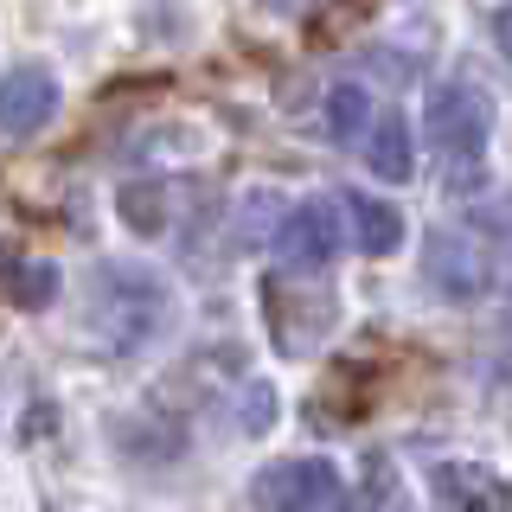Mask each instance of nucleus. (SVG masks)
Here are the masks:
<instances>
[{
	"instance_id": "obj_10",
	"label": "nucleus",
	"mask_w": 512,
	"mask_h": 512,
	"mask_svg": "<svg viewBox=\"0 0 512 512\" xmlns=\"http://www.w3.org/2000/svg\"><path fill=\"white\" fill-rule=\"evenodd\" d=\"M359 154H365V167H372L378 180L404 186L410 173H416V128L397 116V109H384V116L372 122V135L359 141Z\"/></svg>"
},
{
	"instance_id": "obj_9",
	"label": "nucleus",
	"mask_w": 512,
	"mask_h": 512,
	"mask_svg": "<svg viewBox=\"0 0 512 512\" xmlns=\"http://www.w3.org/2000/svg\"><path fill=\"white\" fill-rule=\"evenodd\" d=\"M346 205V231L365 256H397L404 250V212L391 199H372V192H340Z\"/></svg>"
},
{
	"instance_id": "obj_15",
	"label": "nucleus",
	"mask_w": 512,
	"mask_h": 512,
	"mask_svg": "<svg viewBox=\"0 0 512 512\" xmlns=\"http://www.w3.org/2000/svg\"><path fill=\"white\" fill-rule=\"evenodd\" d=\"M493 39H500V52L512 58V7H500V13H493Z\"/></svg>"
},
{
	"instance_id": "obj_13",
	"label": "nucleus",
	"mask_w": 512,
	"mask_h": 512,
	"mask_svg": "<svg viewBox=\"0 0 512 512\" xmlns=\"http://www.w3.org/2000/svg\"><path fill=\"white\" fill-rule=\"evenodd\" d=\"M7 301L20 314H45L58 301V263H39V256H26V263H13L7 276Z\"/></svg>"
},
{
	"instance_id": "obj_5",
	"label": "nucleus",
	"mask_w": 512,
	"mask_h": 512,
	"mask_svg": "<svg viewBox=\"0 0 512 512\" xmlns=\"http://www.w3.org/2000/svg\"><path fill=\"white\" fill-rule=\"evenodd\" d=\"M250 500L263 512H346V480L327 455H295V461H269L250 480Z\"/></svg>"
},
{
	"instance_id": "obj_11",
	"label": "nucleus",
	"mask_w": 512,
	"mask_h": 512,
	"mask_svg": "<svg viewBox=\"0 0 512 512\" xmlns=\"http://www.w3.org/2000/svg\"><path fill=\"white\" fill-rule=\"evenodd\" d=\"M429 493H436L442 512H493L500 480L480 461H442V468H429Z\"/></svg>"
},
{
	"instance_id": "obj_4",
	"label": "nucleus",
	"mask_w": 512,
	"mask_h": 512,
	"mask_svg": "<svg viewBox=\"0 0 512 512\" xmlns=\"http://www.w3.org/2000/svg\"><path fill=\"white\" fill-rule=\"evenodd\" d=\"M269 250H276V269H308V276H320L346 250V205L320 199V192L314 199H295L282 212L276 237H269Z\"/></svg>"
},
{
	"instance_id": "obj_16",
	"label": "nucleus",
	"mask_w": 512,
	"mask_h": 512,
	"mask_svg": "<svg viewBox=\"0 0 512 512\" xmlns=\"http://www.w3.org/2000/svg\"><path fill=\"white\" fill-rule=\"evenodd\" d=\"M493 512H512V487L500 480V500H493Z\"/></svg>"
},
{
	"instance_id": "obj_14",
	"label": "nucleus",
	"mask_w": 512,
	"mask_h": 512,
	"mask_svg": "<svg viewBox=\"0 0 512 512\" xmlns=\"http://www.w3.org/2000/svg\"><path fill=\"white\" fill-rule=\"evenodd\" d=\"M276 410H282V397L269 391V384H250L244 391V436H269V429H276Z\"/></svg>"
},
{
	"instance_id": "obj_6",
	"label": "nucleus",
	"mask_w": 512,
	"mask_h": 512,
	"mask_svg": "<svg viewBox=\"0 0 512 512\" xmlns=\"http://www.w3.org/2000/svg\"><path fill=\"white\" fill-rule=\"evenodd\" d=\"M493 256L474 244L468 231H429L423 237V282L436 288V295L448 301H474V295H487L493 288Z\"/></svg>"
},
{
	"instance_id": "obj_1",
	"label": "nucleus",
	"mask_w": 512,
	"mask_h": 512,
	"mask_svg": "<svg viewBox=\"0 0 512 512\" xmlns=\"http://www.w3.org/2000/svg\"><path fill=\"white\" fill-rule=\"evenodd\" d=\"M90 327L109 352H148L173 333L180 320V295L167 288V276H154L148 263H96L90 269Z\"/></svg>"
},
{
	"instance_id": "obj_2",
	"label": "nucleus",
	"mask_w": 512,
	"mask_h": 512,
	"mask_svg": "<svg viewBox=\"0 0 512 512\" xmlns=\"http://www.w3.org/2000/svg\"><path fill=\"white\" fill-rule=\"evenodd\" d=\"M423 141L429 154L448 160V167H480V154H487L493 141V96L468 84V77H455V84H436L423 103Z\"/></svg>"
},
{
	"instance_id": "obj_8",
	"label": "nucleus",
	"mask_w": 512,
	"mask_h": 512,
	"mask_svg": "<svg viewBox=\"0 0 512 512\" xmlns=\"http://www.w3.org/2000/svg\"><path fill=\"white\" fill-rule=\"evenodd\" d=\"M186 205H192V186H186V180H128V186H116V218H122L135 237H167V231H180Z\"/></svg>"
},
{
	"instance_id": "obj_7",
	"label": "nucleus",
	"mask_w": 512,
	"mask_h": 512,
	"mask_svg": "<svg viewBox=\"0 0 512 512\" xmlns=\"http://www.w3.org/2000/svg\"><path fill=\"white\" fill-rule=\"evenodd\" d=\"M58 116V77L45 64H13L0 71V141H32Z\"/></svg>"
},
{
	"instance_id": "obj_3",
	"label": "nucleus",
	"mask_w": 512,
	"mask_h": 512,
	"mask_svg": "<svg viewBox=\"0 0 512 512\" xmlns=\"http://www.w3.org/2000/svg\"><path fill=\"white\" fill-rule=\"evenodd\" d=\"M263 327L276 340V352H308L314 340L333 333V301L320 295L308 269H276L263 282Z\"/></svg>"
},
{
	"instance_id": "obj_12",
	"label": "nucleus",
	"mask_w": 512,
	"mask_h": 512,
	"mask_svg": "<svg viewBox=\"0 0 512 512\" xmlns=\"http://www.w3.org/2000/svg\"><path fill=\"white\" fill-rule=\"evenodd\" d=\"M372 90H365V84H333L327 96H320V122H327V141H333V148H359V141L365 135H372Z\"/></svg>"
}]
</instances>
